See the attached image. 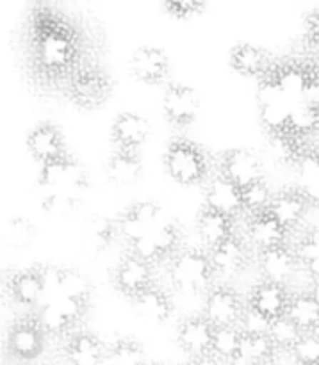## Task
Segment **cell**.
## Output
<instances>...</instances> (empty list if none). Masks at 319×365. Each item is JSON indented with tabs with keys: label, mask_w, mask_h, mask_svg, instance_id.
I'll return each mask as SVG.
<instances>
[{
	"label": "cell",
	"mask_w": 319,
	"mask_h": 365,
	"mask_svg": "<svg viewBox=\"0 0 319 365\" xmlns=\"http://www.w3.org/2000/svg\"><path fill=\"white\" fill-rule=\"evenodd\" d=\"M143 164L136 152L120 150L114 153L107 164V175L118 185H132L141 177Z\"/></svg>",
	"instance_id": "cell-28"
},
{
	"label": "cell",
	"mask_w": 319,
	"mask_h": 365,
	"mask_svg": "<svg viewBox=\"0 0 319 365\" xmlns=\"http://www.w3.org/2000/svg\"><path fill=\"white\" fill-rule=\"evenodd\" d=\"M134 302L138 312L153 323H164V321L170 319L171 312H173L171 299L168 298L166 292L157 287L146 289L138 298H134Z\"/></svg>",
	"instance_id": "cell-29"
},
{
	"label": "cell",
	"mask_w": 319,
	"mask_h": 365,
	"mask_svg": "<svg viewBox=\"0 0 319 365\" xmlns=\"http://www.w3.org/2000/svg\"><path fill=\"white\" fill-rule=\"evenodd\" d=\"M313 334H314V335H316V337L319 339V324H318V327H316V330H314V331H313Z\"/></svg>",
	"instance_id": "cell-48"
},
{
	"label": "cell",
	"mask_w": 319,
	"mask_h": 365,
	"mask_svg": "<svg viewBox=\"0 0 319 365\" xmlns=\"http://www.w3.org/2000/svg\"><path fill=\"white\" fill-rule=\"evenodd\" d=\"M206 205L207 209L216 210L228 217H234L239 210L245 209L243 203V189L228 180L227 177H218L211 182L206 191Z\"/></svg>",
	"instance_id": "cell-17"
},
{
	"label": "cell",
	"mask_w": 319,
	"mask_h": 365,
	"mask_svg": "<svg viewBox=\"0 0 319 365\" xmlns=\"http://www.w3.org/2000/svg\"><path fill=\"white\" fill-rule=\"evenodd\" d=\"M11 292L14 299L24 305H39L43 294V280L39 269L14 274L11 280Z\"/></svg>",
	"instance_id": "cell-31"
},
{
	"label": "cell",
	"mask_w": 319,
	"mask_h": 365,
	"mask_svg": "<svg viewBox=\"0 0 319 365\" xmlns=\"http://www.w3.org/2000/svg\"><path fill=\"white\" fill-rule=\"evenodd\" d=\"M88 230H86V237H88V245L95 250L96 253L106 250L111 245L114 237L116 227L111 220L103 216H93L88 221Z\"/></svg>",
	"instance_id": "cell-36"
},
{
	"label": "cell",
	"mask_w": 319,
	"mask_h": 365,
	"mask_svg": "<svg viewBox=\"0 0 319 365\" xmlns=\"http://www.w3.org/2000/svg\"><path fill=\"white\" fill-rule=\"evenodd\" d=\"M116 287L127 296L138 298L141 292L152 287V264L131 255L123 259L114 274Z\"/></svg>",
	"instance_id": "cell-13"
},
{
	"label": "cell",
	"mask_w": 319,
	"mask_h": 365,
	"mask_svg": "<svg viewBox=\"0 0 319 365\" xmlns=\"http://www.w3.org/2000/svg\"><path fill=\"white\" fill-rule=\"evenodd\" d=\"M191 365H227V364H225L223 360L218 359V356H214L213 353H209V355L196 356V359H193Z\"/></svg>",
	"instance_id": "cell-46"
},
{
	"label": "cell",
	"mask_w": 319,
	"mask_h": 365,
	"mask_svg": "<svg viewBox=\"0 0 319 365\" xmlns=\"http://www.w3.org/2000/svg\"><path fill=\"white\" fill-rule=\"evenodd\" d=\"M248 235L250 241L260 250V252H266V250L280 248L285 246V235H288V228L282 227L277 220H275L271 214L263 212L255 214L252 217L248 225Z\"/></svg>",
	"instance_id": "cell-22"
},
{
	"label": "cell",
	"mask_w": 319,
	"mask_h": 365,
	"mask_svg": "<svg viewBox=\"0 0 319 365\" xmlns=\"http://www.w3.org/2000/svg\"><path fill=\"white\" fill-rule=\"evenodd\" d=\"M285 316L303 331V334H313L319 324V303L309 292H300L291 296L288 314Z\"/></svg>",
	"instance_id": "cell-26"
},
{
	"label": "cell",
	"mask_w": 319,
	"mask_h": 365,
	"mask_svg": "<svg viewBox=\"0 0 319 365\" xmlns=\"http://www.w3.org/2000/svg\"><path fill=\"white\" fill-rule=\"evenodd\" d=\"M146 365H166V364H161V362H153V364H146Z\"/></svg>",
	"instance_id": "cell-49"
},
{
	"label": "cell",
	"mask_w": 319,
	"mask_h": 365,
	"mask_svg": "<svg viewBox=\"0 0 319 365\" xmlns=\"http://www.w3.org/2000/svg\"><path fill=\"white\" fill-rule=\"evenodd\" d=\"M45 330L38 321H21L14 324L7 335V346L14 356L21 360H32L41 355L45 346Z\"/></svg>",
	"instance_id": "cell-12"
},
{
	"label": "cell",
	"mask_w": 319,
	"mask_h": 365,
	"mask_svg": "<svg viewBox=\"0 0 319 365\" xmlns=\"http://www.w3.org/2000/svg\"><path fill=\"white\" fill-rule=\"evenodd\" d=\"M59 296H64V298H70V299H77V302H82V303H88L89 282L86 280L84 274H81L79 271L63 269Z\"/></svg>",
	"instance_id": "cell-38"
},
{
	"label": "cell",
	"mask_w": 319,
	"mask_h": 365,
	"mask_svg": "<svg viewBox=\"0 0 319 365\" xmlns=\"http://www.w3.org/2000/svg\"><path fill=\"white\" fill-rule=\"evenodd\" d=\"M64 355L70 365H100L107 360V349L93 335L77 334L68 341Z\"/></svg>",
	"instance_id": "cell-23"
},
{
	"label": "cell",
	"mask_w": 319,
	"mask_h": 365,
	"mask_svg": "<svg viewBox=\"0 0 319 365\" xmlns=\"http://www.w3.org/2000/svg\"><path fill=\"white\" fill-rule=\"evenodd\" d=\"M34 237V227L29 220L24 217H13L7 223L6 228V239L13 248H24Z\"/></svg>",
	"instance_id": "cell-43"
},
{
	"label": "cell",
	"mask_w": 319,
	"mask_h": 365,
	"mask_svg": "<svg viewBox=\"0 0 319 365\" xmlns=\"http://www.w3.org/2000/svg\"><path fill=\"white\" fill-rule=\"evenodd\" d=\"M206 319L214 328L236 327L243 314V305L239 296L227 287L213 289L207 296L206 307H203Z\"/></svg>",
	"instance_id": "cell-8"
},
{
	"label": "cell",
	"mask_w": 319,
	"mask_h": 365,
	"mask_svg": "<svg viewBox=\"0 0 319 365\" xmlns=\"http://www.w3.org/2000/svg\"><path fill=\"white\" fill-rule=\"evenodd\" d=\"M107 360L113 365H143V349L132 339H120L107 349Z\"/></svg>",
	"instance_id": "cell-37"
},
{
	"label": "cell",
	"mask_w": 319,
	"mask_h": 365,
	"mask_svg": "<svg viewBox=\"0 0 319 365\" xmlns=\"http://www.w3.org/2000/svg\"><path fill=\"white\" fill-rule=\"evenodd\" d=\"M271 321L266 314L257 310L255 307L248 305L243 309L241 317H239V330L245 335H268L270 334Z\"/></svg>",
	"instance_id": "cell-40"
},
{
	"label": "cell",
	"mask_w": 319,
	"mask_h": 365,
	"mask_svg": "<svg viewBox=\"0 0 319 365\" xmlns=\"http://www.w3.org/2000/svg\"><path fill=\"white\" fill-rule=\"evenodd\" d=\"M196 228H198L200 239L211 250L223 245L231 237H234V234H232V217L216 212V210L207 209V207L200 214Z\"/></svg>",
	"instance_id": "cell-24"
},
{
	"label": "cell",
	"mask_w": 319,
	"mask_h": 365,
	"mask_svg": "<svg viewBox=\"0 0 319 365\" xmlns=\"http://www.w3.org/2000/svg\"><path fill=\"white\" fill-rule=\"evenodd\" d=\"M259 266L264 274V280L285 287V284L296 274L300 260L296 257L295 250L288 248V246H280V248L260 252Z\"/></svg>",
	"instance_id": "cell-11"
},
{
	"label": "cell",
	"mask_w": 319,
	"mask_h": 365,
	"mask_svg": "<svg viewBox=\"0 0 319 365\" xmlns=\"http://www.w3.org/2000/svg\"><path fill=\"white\" fill-rule=\"evenodd\" d=\"M241 341L243 334L238 327L216 328L214 330L211 353L220 360H223L225 364H234L236 359H238Z\"/></svg>",
	"instance_id": "cell-33"
},
{
	"label": "cell",
	"mask_w": 319,
	"mask_h": 365,
	"mask_svg": "<svg viewBox=\"0 0 319 365\" xmlns=\"http://www.w3.org/2000/svg\"><path fill=\"white\" fill-rule=\"evenodd\" d=\"M170 70L168 56L153 46H141L131 57V71L138 81L146 84H157L163 81Z\"/></svg>",
	"instance_id": "cell-16"
},
{
	"label": "cell",
	"mask_w": 319,
	"mask_h": 365,
	"mask_svg": "<svg viewBox=\"0 0 319 365\" xmlns=\"http://www.w3.org/2000/svg\"><path fill=\"white\" fill-rule=\"evenodd\" d=\"M309 205L310 203L307 202V198L298 187L284 189V191L273 195L268 214H271L282 227L291 230V228L298 227L300 221L305 217Z\"/></svg>",
	"instance_id": "cell-14"
},
{
	"label": "cell",
	"mask_w": 319,
	"mask_h": 365,
	"mask_svg": "<svg viewBox=\"0 0 319 365\" xmlns=\"http://www.w3.org/2000/svg\"><path fill=\"white\" fill-rule=\"evenodd\" d=\"M277 348L268 335H245L243 334L236 365H273Z\"/></svg>",
	"instance_id": "cell-25"
},
{
	"label": "cell",
	"mask_w": 319,
	"mask_h": 365,
	"mask_svg": "<svg viewBox=\"0 0 319 365\" xmlns=\"http://www.w3.org/2000/svg\"><path fill=\"white\" fill-rule=\"evenodd\" d=\"M298 189L307 202L319 205V146H310L298 166Z\"/></svg>",
	"instance_id": "cell-27"
},
{
	"label": "cell",
	"mask_w": 319,
	"mask_h": 365,
	"mask_svg": "<svg viewBox=\"0 0 319 365\" xmlns=\"http://www.w3.org/2000/svg\"><path fill=\"white\" fill-rule=\"evenodd\" d=\"M231 66L241 75H257L266 70L268 56L263 48L250 43L234 46L231 53Z\"/></svg>",
	"instance_id": "cell-30"
},
{
	"label": "cell",
	"mask_w": 319,
	"mask_h": 365,
	"mask_svg": "<svg viewBox=\"0 0 319 365\" xmlns=\"http://www.w3.org/2000/svg\"><path fill=\"white\" fill-rule=\"evenodd\" d=\"M223 177L245 189L263 180V164L259 157L250 150H232L223 157Z\"/></svg>",
	"instance_id": "cell-9"
},
{
	"label": "cell",
	"mask_w": 319,
	"mask_h": 365,
	"mask_svg": "<svg viewBox=\"0 0 319 365\" xmlns=\"http://www.w3.org/2000/svg\"><path fill=\"white\" fill-rule=\"evenodd\" d=\"M293 107L295 106L285 96L280 100H275L271 103H266V106H260V121L270 130V134L289 132Z\"/></svg>",
	"instance_id": "cell-32"
},
{
	"label": "cell",
	"mask_w": 319,
	"mask_h": 365,
	"mask_svg": "<svg viewBox=\"0 0 319 365\" xmlns=\"http://www.w3.org/2000/svg\"><path fill=\"white\" fill-rule=\"evenodd\" d=\"M214 267L211 264L209 257L203 253L189 250L182 252L171 260L170 266V280L175 285V289L182 292H202L209 289L213 284Z\"/></svg>",
	"instance_id": "cell-3"
},
{
	"label": "cell",
	"mask_w": 319,
	"mask_h": 365,
	"mask_svg": "<svg viewBox=\"0 0 319 365\" xmlns=\"http://www.w3.org/2000/svg\"><path fill=\"white\" fill-rule=\"evenodd\" d=\"M303 68H305L307 81L300 103L319 110V59L303 61Z\"/></svg>",
	"instance_id": "cell-41"
},
{
	"label": "cell",
	"mask_w": 319,
	"mask_h": 365,
	"mask_svg": "<svg viewBox=\"0 0 319 365\" xmlns=\"http://www.w3.org/2000/svg\"><path fill=\"white\" fill-rule=\"evenodd\" d=\"M305 36L310 43L319 46V7L307 13L305 16Z\"/></svg>",
	"instance_id": "cell-45"
},
{
	"label": "cell",
	"mask_w": 319,
	"mask_h": 365,
	"mask_svg": "<svg viewBox=\"0 0 319 365\" xmlns=\"http://www.w3.org/2000/svg\"><path fill=\"white\" fill-rule=\"evenodd\" d=\"M289 302H291V296L288 294L284 285L271 284L266 280L257 285L250 296V305L266 314L270 319H278V317L285 316Z\"/></svg>",
	"instance_id": "cell-21"
},
{
	"label": "cell",
	"mask_w": 319,
	"mask_h": 365,
	"mask_svg": "<svg viewBox=\"0 0 319 365\" xmlns=\"http://www.w3.org/2000/svg\"><path fill=\"white\" fill-rule=\"evenodd\" d=\"M216 328L206 319V317H189L178 327L177 341L184 351L196 356L209 355L211 346H213V337Z\"/></svg>",
	"instance_id": "cell-15"
},
{
	"label": "cell",
	"mask_w": 319,
	"mask_h": 365,
	"mask_svg": "<svg viewBox=\"0 0 319 365\" xmlns=\"http://www.w3.org/2000/svg\"><path fill=\"white\" fill-rule=\"evenodd\" d=\"M209 259L216 273L223 274V277H236L245 269L246 262H248V252H246L245 242L234 235L223 245L211 250Z\"/></svg>",
	"instance_id": "cell-19"
},
{
	"label": "cell",
	"mask_w": 319,
	"mask_h": 365,
	"mask_svg": "<svg viewBox=\"0 0 319 365\" xmlns=\"http://www.w3.org/2000/svg\"><path fill=\"white\" fill-rule=\"evenodd\" d=\"M113 91V82L96 68H82L75 71L70 82V95L79 106L86 109H95L106 103Z\"/></svg>",
	"instance_id": "cell-5"
},
{
	"label": "cell",
	"mask_w": 319,
	"mask_h": 365,
	"mask_svg": "<svg viewBox=\"0 0 319 365\" xmlns=\"http://www.w3.org/2000/svg\"><path fill=\"white\" fill-rule=\"evenodd\" d=\"M163 210L157 203L153 202H139L134 203L127 212L121 216L118 221V230L121 232L125 239L132 242L139 241V239L146 237L152 230H156L161 223H164Z\"/></svg>",
	"instance_id": "cell-6"
},
{
	"label": "cell",
	"mask_w": 319,
	"mask_h": 365,
	"mask_svg": "<svg viewBox=\"0 0 319 365\" xmlns=\"http://www.w3.org/2000/svg\"><path fill=\"white\" fill-rule=\"evenodd\" d=\"M203 7H206L203 2H198V0H175V2L166 4V9L173 16L178 18H188L193 16V14H198Z\"/></svg>",
	"instance_id": "cell-44"
},
{
	"label": "cell",
	"mask_w": 319,
	"mask_h": 365,
	"mask_svg": "<svg viewBox=\"0 0 319 365\" xmlns=\"http://www.w3.org/2000/svg\"><path fill=\"white\" fill-rule=\"evenodd\" d=\"M148 134L150 125L141 114L123 113L113 123V139L118 143L120 150L134 152L138 146H141L146 141Z\"/></svg>",
	"instance_id": "cell-20"
},
{
	"label": "cell",
	"mask_w": 319,
	"mask_h": 365,
	"mask_svg": "<svg viewBox=\"0 0 319 365\" xmlns=\"http://www.w3.org/2000/svg\"><path fill=\"white\" fill-rule=\"evenodd\" d=\"M166 170L171 178L184 185L198 184L207 175V159L193 143L177 139L168 146Z\"/></svg>",
	"instance_id": "cell-4"
},
{
	"label": "cell",
	"mask_w": 319,
	"mask_h": 365,
	"mask_svg": "<svg viewBox=\"0 0 319 365\" xmlns=\"http://www.w3.org/2000/svg\"><path fill=\"white\" fill-rule=\"evenodd\" d=\"M303 335V331L289 319L288 316H282L278 319L271 321L270 327V341L273 342V346L277 348V351H288L291 353L293 348L296 346V342L300 341V337Z\"/></svg>",
	"instance_id": "cell-34"
},
{
	"label": "cell",
	"mask_w": 319,
	"mask_h": 365,
	"mask_svg": "<svg viewBox=\"0 0 319 365\" xmlns=\"http://www.w3.org/2000/svg\"><path fill=\"white\" fill-rule=\"evenodd\" d=\"M291 356L298 365H319V339L314 334H303Z\"/></svg>",
	"instance_id": "cell-42"
},
{
	"label": "cell",
	"mask_w": 319,
	"mask_h": 365,
	"mask_svg": "<svg viewBox=\"0 0 319 365\" xmlns=\"http://www.w3.org/2000/svg\"><path fill=\"white\" fill-rule=\"evenodd\" d=\"M39 185L41 192H61L82 200L88 187V175L84 168L71 157L63 155L59 159L41 164L39 171Z\"/></svg>",
	"instance_id": "cell-2"
},
{
	"label": "cell",
	"mask_w": 319,
	"mask_h": 365,
	"mask_svg": "<svg viewBox=\"0 0 319 365\" xmlns=\"http://www.w3.org/2000/svg\"><path fill=\"white\" fill-rule=\"evenodd\" d=\"M271 200H273V195H271L270 187H268L264 180L255 182V184L243 189V203H245V209H248L253 214L266 212L270 209Z\"/></svg>",
	"instance_id": "cell-39"
},
{
	"label": "cell",
	"mask_w": 319,
	"mask_h": 365,
	"mask_svg": "<svg viewBox=\"0 0 319 365\" xmlns=\"http://www.w3.org/2000/svg\"><path fill=\"white\" fill-rule=\"evenodd\" d=\"M27 148L34 159L45 164L49 160L59 159L64 153V141L59 128L52 123H41L29 134Z\"/></svg>",
	"instance_id": "cell-18"
},
{
	"label": "cell",
	"mask_w": 319,
	"mask_h": 365,
	"mask_svg": "<svg viewBox=\"0 0 319 365\" xmlns=\"http://www.w3.org/2000/svg\"><path fill=\"white\" fill-rule=\"evenodd\" d=\"M310 294H313L314 298L318 299V303H319V280H314L313 289H310Z\"/></svg>",
	"instance_id": "cell-47"
},
{
	"label": "cell",
	"mask_w": 319,
	"mask_h": 365,
	"mask_svg": "<svg viewBox=\"0 0 319 365\" xmlns=\"http://www.w3.org/2000/svg\"><path fill=\"white\" fill-rule=\"evenodd\" d=\"M77 50L74 31L61 20L46 16L36 25L34 57L45 71L61 73L68 70L77 59Z\"/></svg>",
	"instance_id": "cell-1"
},
{
	"label": "cell",
	"mask_w": 319,
	"mask_h": 365,
	"mask_svg": "<svg viewBox=\"0 0 319 365\" xmlns=\"http://www.w3.org/2000/svg\"><path fill=\"white\" fill-rule=\"evenodd\" d=\"M86 303L57 296L50 303L39 307L38 323L49 334H64L84 316Z\"/></svg>",
	"instance_id": "cell-7"
},
{
	"label": "cell",
	"mask_w": 319,
	"mask_h": 365,
	"mask_svg": "<svg viewBox=\"0 0 319 365\" xmlns=\"http://www.w3.org/2000/svg\"><path fill=\"white\" fill-rule=\"evenodd\" d=\"M164 114L175 125H188L195 120L200 107L198 93L189 86L173 84L166 89L163 100Z\"/></svg>",
	"instance_id": "cell-10"
},
{
	"label": "cell",
	"mask_w": 319,
	"mask_h": 365,
	"mask_svg": "<svg viewBox=\"0 0 319 365\" xmlns=\"http://www.w3.org/2000/svg\"><path fill=\"white\" fill-rule=\"evenodd\" d=\"M295 252L300 264L305 266V269L313 274L314 280H319V227L309 230L300 239Z\"/></svg>",
	"instance_id": "cell-35"
}]
</instances>
